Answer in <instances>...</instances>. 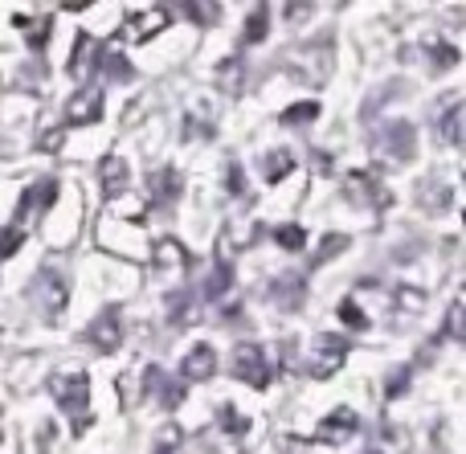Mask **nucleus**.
<instances>
[{
  "label": "nucleus",
  "instance_id": "nucleus-1",
  "mask_svg": "<svg viewBox=\"0 0 466 454\" xmlns=\"http://www.w3.org/2000/svg\"><path fill=\"white\" fill-rule=\"evenodd\" d=\"M49 393H54L57 409L74 422V430H86L90 426V377L82 368L74 373H54L49 377Z\"/></svg>",
  "mask_w": 466,
  "mask_h": 454
},
{
  "label": "nucleus",
  "instance_id": "nucleus-2",
  "mask_svg": "<svg viewBox=\"0 0 466 454\" xmlns=\"http://www.w3.org/2000/svg\"><path fill=\"white\" fill-rule=\"evenodd\" d=\"M229 373L233 381H246L249 389H266L274 381V365H270V352L254 340H241L233 348V360H229Z\"/></svg>",
  "mask_w": 466,
  "mask_h": 454
},
{
  "label": "nucleus",
  "instance_id": "nucleus-3",
  "mask_svg": "<svg viewBox=\"0 0 466 454\" xmlns=\"http://www.w3.org/2000/svg\"><path fill=\"white\" fill-rule=\"evenodd\" d=\"M33 303L46 316V324H57L66 316V303H70V283L54 267H41L37 278H33Z\"/></svg>",
  "mask_w": 466,
  "mask_h": 454
},
{
  "label": "nucleus",
  "instance_id": "nucleus-4",
  "mask_svg": "<svg viewBox=\"0 0 466 454\" xmlns=\"http://www.w3.org/2000/svg\"><path fill=\"white\" fill-rule=\"evenodd\" d=\"M348 348H352V344H348L344 336H336V332H319V336H315L311 360L303 365V373L311 377V381H328V377L348 360Z\"/></svg>",
  "mask_w": 466,
  "mask_h": 454
},
{
  "label": "nucleus",
  "instance_id": "nucleus-5",
  "mask_svg": "<svg viewBox=\"0 0 466 454\" xmlns=\"http://www.w3.org/2000/svg\"><path fill=\"white\" fill-rule=\"evenodd\" d=\"M377 144H380V152H385V156L410 164L413 156H418V131H413L410 119H389V123H380Z\"/></svg>",
  "mask_w": 466,
  "mask_h": 454
},
{
  "label": "nucleus",
  "instance_id": "nucleus-6",
  "mask_svg": "<svg viewBox=\"0 0 466 454\" xmlns=\"http://www.w3.org/2000/svg\"><path fill=\"white\" fill-rule=\"evenodd\" d=\"M86 340H90V348H98V352H115V348H119V344H123V311H119V303H106V308L90 319Z\"/></svg>",
  "mask_w": 466,
  "mask_h": 454
},
{
  "label": "nucleus",
  "instance_id": "nucleus-7",
  "mask_svg": "<svg viewBox=\"0 0 466 454\" xmlns=\"http://www.w3.org/2000/svg\"><path fill=\"white\" fill-rule=\"evenodd\" d=\"M54 201H57V180L54 177L33 180V185L21 193V201H16V229H21L29 217H41Z\"/></svg>",
  "mask_w": 466,
  "mask_h": 454
},
{
  "label": "nucleus",
  "instance_id": "nucleus-8",
  "mask_svg": "<svg viewBox=\"0 0 466 454\" xmlns=\"http://www.w3.org/2000/svg\"><path fill=\"white\" fill-rule=\"evenodd\" d=\"M66 119L82 123V127L103 119V86H98V82H86L82 90H74L70 103H66Z\"/></svg>",
  "mask_w": 466,
  "mask_h": 454
},
{
  "label": "nucleus",
  "instance_id": "nucleus-9",
  "mask_svg": "<svg viewBox=\"0 0 466 454\" xmlns=\"http://www.w3.org/2000/svg\"><path fill=\"white\" fill-rule=\"evenodd\" d=\"M356 426H360V418H356V409L339 406V409H331V414L319 422V430H315V439H319L323 447H339V442H348V439H352V434H356Z\"/></svg>",
  "mask_w": 466,
  "mask_h": 454
},
{
  "label": "nucleus",
  "instance_id": "nucleus-10",
  "mask_svg": "<svg viewBox=\"0 0 466 454\" xmlns=\"http://www.w3.org/2000/svg\"><path fill=\"white\" fill-rule=\"evenodd\" d=\"M139 393H144V398H160L164 409H177L180 401H185V381H172L164 368L152 365V368L144 373V389H139Z\"/></svg>",
  "mask_w": 466,
  "mask_h": 454
},
{
  "label": "nucleus",
  "instance_id": "nucleus-11",
  "mask_svg": "<svg viewBox=\"0 0 466 454\" xmlns=\"http://www.w3.org/2000/svg\"><path fill=\"white\" fill-rule=\"evenodd\" d=\"M147 193H152L156 209H172V205L185 197V177H180L177 168H160L152 177V185H147Z\"/></svg>",
  "mask_w": 466,
  "mask_h": 454
},
{
  "label": "nucleus",
  "instance_id": "nucleus-12",
  "mask_svg": "<svg viewBox=\"0 0 466 454\" xmlns=\"http://www.w3.org/2000/svg\"><path fill=\"white\" fill-rule=\"evenodd\" d=\"M213 373H218V348L213 344H193L188 357L180 360V377L185 381H209Z\"/></svg>",
  "mask_w": 466,
  "mask_h": 454
},
{
  "label": "nucleus",
  "instance_id": "nucleus-13",
  "mask_svg": "<svg viewBox=\"0 0 466 454\" xmlns=\"http://www.w3.org/2000/svg\"><path fill=\"white\" fill-rule=\"evenodd\" d=\"M98 180H103V197H106V201L123 197V193H127V185H131L127 160H123V156H103V160H98Z\"/></svg>",
  "mask_w": 466,
  "mask_h": 454
},
{
  "label": "nucleus",
  "instance_id": "nucleus-14",
  "mask_svg": "<svg viewBox=\"0 0 466 454\" xmlns=\"http://www.w3.org/2000/svg\"><path fill=\"white\" fill-rule=\"evenodd\" d=\"M95 70H98V78H106V82H131L136 78L131 62L115 45H98L95 49Z\"/></svg>",
  "mask_w": 466,
  "mask_h": 454
},
{
  "label": "nucleus",
  "instance_id": "nucleus-15",
  "mask_svg": "<svg viewBox=\"0 0 466 454\" xmlns=\"http://www.w3.org/2000/svg\"><path fill=\"white\" fill-rule=\"evenodd\" d=\"M229 287H233V262L226 258V254H218L213 267H209V275H205V283H201V299L218 303L221 295H229Z\"/></svg>",
  "mask_w": 466,
  "mask_h": 454
},
{
  "label": "nucleus",
  "instance_id": "nucleus-16",
  "mask_svg": "<svg viewBox=\"0 0 466 454\" xmlns=\"http://www.w3.org/2000/svg\"><path fill=\"white\" fill-rule=\"evenodd\" d=\"M307 299V283L299 275H279L270 283V303H279L282 311H295Z\"/></svg>",
  "mask_w": 466,
  "mask_h": 454
},
{
  "label": "nucleus",
  "instance_id": "nucleus-17",
  "mask_svg": "<svg viewBox=\"0 0 466 454\" xmlns=\"http://www.w3.org/2000/svg\"><path fill=\"white\" fill-rule=\"evenodd\" d=\"M344 193L352 197L356 205H372V209L389 201V193H385V188H380V185H377V180H372V177H364V172H352V177H348Z\"/></svg>",
  "mask_w": 466,
  "mask_h": 454
},
{
  "label": "nucleus",
  "instance_id": "nucleus-18",
  "mask_svg": "<svg viewBox=\"0 0 466 454\" xmlns=\"http://www.w3.org/2000/svg\"><path fill=\"white\" fill-rule=\"evenodd\" d=\"M152 262H156V270H172V267H177V275H185V270H188V254H185V246H180L177 237H160V242H156V250H152Z\"/></svg>",
  "mask_w": 466,
  "mask_h": 454
},
{
  "label": "nucleus",
  "instance_id": "nucleus-19",
  "mask_svg": "<svg viewBox=\"0 0 466 454\" xmlns=\"http://www.w3.org/2000/svg\"><path fill=\"white\" fill-rule=\"evenodd\" d=\"M258 168H262L266 185H279L282 177H290V172H295V152H287V147H270V152L258 160Z\"/></svg>",
  "mask_w": 466,
  "mask_h": 454
},
{
  "label": "nucleus",
  "instance_id": "nucleus-20",
  "mask_svg": "<svg viewBox=\"0 0 466 454\" xmlns=\"http://www.w3.org/2000/svg\"><path fill=\"white\" fill-rule=\"evenodd\" d=\"M95 49H98V41L90 37V33H78V41H74V54H70V62H66L70 78H86L90 66H95Z\"/></svg>",
  "mask_w": 466,
  "mask_h": 454
},
{
  "label": "nucleus",
  "instance_id": "nucleus-21",
  "mask_svg": "<svg viewBox=\"0 0 466 454\" xmlns=\"http://www.w3.org/2000/svg\"><path fill=\"white\" fill-rule=\"evenodd\" d=\"M418 201H421V209H434V213H446L454 205V188L451 185H442V180H421V188H418Z\"/></svg>",
  "mask_w": 466,
  "mask_h": 454
},
{
  "label": "nucleus",
  "instance_id": "nucleus-22",
  "mask_svg": "<svg viewBox=\"0 0 466 454\" xmlns=\"http://www.w3.org/2000/svg\"><path fill=\"white\" fill-rule=\"evenodd\" d=\"M164 16H168V8H147V13H131V16H127V33H131V37H139V41L156 37V33L168 25Z\"/></svg>",
  "mask_w": 466,
  "mask_h": 454
},
{
  "label": "nucleus",
  "instance_id": "nucleus-23",
  "mask_svg": "<svg viewBox=\"0 0 466 454\" xmlns=\"http://www.w3.org/2000/svg\"><path fill=\"white\" fill-rule=\"evenodd\" d=\"M438 139L446 147H462V103H451L446 115L438 119Z\"/></svg>",
  "mask_w": 466,
  "mask_h": 454
},
{
  "label": "nucleus",
  "instance_id": "nucleus-24",
  "mask_svg": "<svg viewBox=\"0 0 466 454\" xmlns=\"http://www.w3.org/2000/svg\"><path fill=\"white\" fill-rule=\"evenodd\" d=\"M168 324L172 328L193 324V295H188L185 287H177V291L168 295Z\"/></svg>",
  "mask_w": 466,
  "mask_h": 454
},
{
  "label": "nucleus",
  "instance_id": "nucleus-25",
  "mask_svg": "<svg viewBox=\"0 0 466 454\" xmlns=\"http://www.w3.org/2000/svg\"><path fill=\"white\" fill-rule=\"evenodd\" d=\"M241 82H246V62H241V57H226L218 70V86L226 90V95H238Z\"/></svg>",
  "mask_w": 466,
  "mask_h": 454
},
{
  "label": "nucleus",
  "instance_id": "nucleus-26",
  "mask_svg": "<svg viewBox=\"0 0 466 454\" xmlns=\"http://www.w3.org/2000/svg\"><path fill=\"white\" fill-rule=\"evenodd\" d=\"M459 62H462L459 45H451V41H438V45H430V70H434V74L454 70Z\"/></svg>",
  "mask_w": 466,
  "mask_h": 454
},
{
  "label": "nucleus",
  "instance_id": "nucleus-27",
  "mask_svg": "<svg viewBox=\"0 0 466 454\" xmlns=\"http://www.w3.org/2000/svg\"><path fill=\"white\" fill-rule=\"evenodd\" d=\"M315 119H319V103H315V98L295 103V106L282 111V123H287V127H307V123H315Z\"/></svg>",
  "mask_w": 466,
  "mask_h": 454
},
{
  "label": "nucleus",
  "instance_id": "nucleus-28",
  "mask_svg": "<svg viewBox=\"0 0 466 454\" xmlns=\"http://www.w3.org/2000/svg\"><path fill=\"white\" fill-rule=\"evenodd\" d=\"M266 33H270V8H254V13H249V21H246L241 41H246V45H258Z\"/></svg>",
  "mask_w": 466,
  "mask_h": 454
},
{
  "label": "nucleus",
  "instance_id": "nucleus-29",
  "mask_svg": "<svg viewBox=\"0 0 466 454\" xmlns=\"http://www.w3.org/2000/svg\"><path fill=\"white\" fill-rule=\"evenodd\" d=\"M13 25H16L21 33H29V49H41V45H46L49 29H54V21H49V16H41V25H33L29 16H13Z\"/></svg>",
  "mask_w": 466,
  "mask_h": 454
},
{
  "label": "nucleus",
  "instance_id": "nucleus-30",
  "mask_svg": "<svg viewBox=\"0 0 466 454\" xmlns=\"http://www.w3.org/2000/svg\"><path fill=\"white\" fill-rule=\"evenodd\" d=\"M218 426H221L226 434H233V439H238V434L249 430V418L241 414L238 406H221V409H218Z\"/></svg>",
  "mask_w": 466,
  "mask_h": 454
},
{
  "label": "nucleus",
  "instance_id": "nucleus-31",
  "mask_svg": "<svg viewBox=\"0 0 466 454\" xmlns=\"http://www.w3.org/2000/svg\"><path fill=\"white\" fill-rule=\"evenodd\" d=\"M274 242H279L282 250H303V246H307V229L295 226V221H290V226H279V229H274Z\"/></svg>",
  "mask_w": 466,
  "mask_h": 454
},
{
  "label": "nucleus",
  "instance_id": "nucleus-32",
  "mask_svg": "<svg viewBox=\"0 0 466 454\" xmlns=\"http://www.w3.org/2000/svg\"><path fill=\"white\" fill-rule=\"evenodd\" d=\"M344 250H348V234H328L319 246V254L311 258V267H323L328 258H336V254H344Z\"/></svg>",
  "mask_w": 466,
  "mask_h": 454
},
{
  "label": "nucleus",
  "instance_id": "nucleus-33",
  "mask_svg": "<svg viewBox=\"0 0 466 454\" xmlns=\"http://www.w3.org/2000/svg\"><path fill=\"white\" fill-rule=\"evenodd\" d=\"M339 319H344V328H352V332L369 328V316L360 311V303H356V299H344V303H339Z\"/></svg>",
  "mask_w": 466,
  "mask_h": 454
},
{
  "label": "nucleus",
  "instance_id": "nucleus-34",
  "mask_svg": "<svg viewBox=\"0 0 466 454\" xmlns=\"http://www.w3.org/2000/svg\"><path fill=\"white\" fill-rule=\"evenodd\" d=\"M21 242H25V229L0 226V258H13V254L21 250Z\"/></svg>",
  "mask_w": 466,
  "mask_h": 454
},
{
  "label": "nucleus",
  "instance_id": "nucleus-35",
  "mask_svg": "<svg viewBox=\"0 0 466 454\" xmlns=\"http://www.w3.org/2000/svg\"><path fill=\"white\" fill-rule=\"evenodd\" d=\"M177 13L193 16V25H213L221 8H218V5H177Z\"/></svg>",
  "mask_w": 466,
  "mask_h": 454
},
{
  "label": "nucleus",
  "instance_id": "nucleus-36",
  "mask_svg": "<svg viewBox=\"0 0 466 454\" xmlns=\"http://www.w3.org/2000/svg\"><path fill=\"white\" fill-rule=\"evenodd\" d=\"M226 193L229 197H246V168L238 160L226 164Z\"/></svg>",
  "mask_w": 466,
  "mask_h": 454
},
{
  "label": "nucleus",
  "instance_id": "nucleus-37",
  "mask_svg": "<svg viewBox=\"0 0 466 454\" xmlns=\"http://www.w3.org/2000/svg\"><path fill=\"white\" fill-rule=\"evenodd\" d=\"M446 340H454V344H462L466 340V332H462V303H451V311H446Z\"/></svg>",
  "mask_w": 466,
  "mask_h": 454
},
{
  "label": "nucleus",
  "instance_id": "nucleus-38",
  "mask_svg": "<svg viewBox=\"0 0 466 454\" xmlns=\"http://www.w3.org/2000/svg\"><path fill=\"white\" fill-rule=\"evenodd\" d=\"M405 389H410V365H401V368H393V373H389L385 398H389V401H397V398H401Z\"/></svg>",
  "mask_w": 466,
  "mask_h": 454
},
{
  "label": "nucleus",
  "instance_id": "nucleus-39",
  "mask_svg": "<svg viewBox=\"0 0 466 454\" xmlns=\"http://www.w3.org/2000/svg\"><path fill=\"white\" fill-rule=\"evenodd\" d=\"M177 447H180V430L177 426H164V430L156 434V450L152 454H172Z\"/></svg>",
  "mask_w": 466,
  "mask_h": 454
},
{
  "label": "nucleus",
  "instance_id": "nucleus-40",
  "mask_svg": "<svg viewBox=\"0 0 466 454\" xmlns=\"http://www.w3.org/2000/svg\"><path fill=\"white\" fill-rule=\"evenodd\" d=\"M360 454H380V450H377V447H369V450H360Z\"/></svg>",
  "mask_w": 466,
  "mask_h": 454
}]
</instances>
